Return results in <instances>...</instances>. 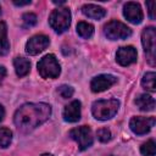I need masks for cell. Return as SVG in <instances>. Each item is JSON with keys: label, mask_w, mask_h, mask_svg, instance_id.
I'll return each instance as SVG.
<instances>
[{"label": "cell", "mask_w": 156, "mask_h": 156, "mask_svg": "<svg viewBox=\"0 0 156 156\" xmlns=\"http://www.w3.org/2000/svg\"><path fill=\"white\" fill-rule=\"evenodd\" d=\"M51 116V106L45 102H30L22 105L13 116L15 126L23 133H29Z\"/></svg>", "instance_id": "obj_1"}, {"label": "cell", "mask_w": 156, "mask_h": 156, "mask_svg": "<svg viewBox=\"0 0 156 156\" xmlns=\"http://www.w3.org/2000/svg\"><path fill=\"white\" fill-rule=\"evenodd\" d=\"M119 108V101L117 99L98 100L91 105V113L99 121H107L112 118Z\"/></svg>", "instance_id": "obj_2"}, {"label": "cell", "mask_w": 156, "mask_h": 156, "mask_svg": "<svg viewBox=\"0 0 156 156\" xmlns=\"http://www.w3.org/2000/svg\"><path fill=\"white\" fill-rule=\"evenodd\" d=\"M50 27L58 34L66 32L71 24V11L67 7H58L54 10L49 17Z\"/></svg>", "instance_id": "obj_3"}, {"label": "cell", "mask_w": 156, "mask_h": 156, "mask_svg": "<svg viewBox=\"0 0 156 156\" xmlns=\"http://www.w3.org/2000/svg\"><path fill=\"white\" fill-rule=\"evenodd\" d=\"M37 67H38L39 74L45 79H48V78H51V79L57 78L60 76V73H61L60 63L56 60L55 55H52V54H48L43 58H40V61L38 62Z\"/></svg>", "instance_id": "obj_4"}, {"label": "cell", "mask_w": 156, "mask_h": 156, "mask_svg": "<svg viewBox=\"0 0 156 156\" xmlns=\"http://www.w3.org/2000/svg\"><path fill=\"white\" fill-rule=\"evenodd\" d=\"M104 34L107 37V39L111 40L127 39L128 37L132 35V29L127 24L117 20H112L104 26Z\"/></svg>", "instance_id": "obj_5"}, {"label": "cell", "mask_w": 156, "mask_h": 156, "mask_svg": "<svg viewBox=\"0 0 156 156\" xmlns=\"http://www.w3.org/2000/svg\"><path fill=\"white\" fill-rule=\"evenodd\" d=\"M155 41H156V30L154 27H146L141 33V43L146 60L150 66H155Z\"/></svg>", "instance_id": "obj_6"}, {"label": "cell", "mask_w": 156, "mask_h": 156, "mask_svg": "<svg viewBox=\"0 0 156 156\" xmlns=\"http://www.w3.org/2000/svg\"><path fill=\"white\" fill-rule=\"evenodd\" d=\"M69 136L77 141L79 150L83 151L93 145V132L88 126H80L69 130Z\"/></svg>", "instance_id": "obj_7"}, {"label": "cell", "mask_w": 156, "mask_h": 156, "mask_svg": "<svg viewBox=\"0 0 156 156\" xmlns=\"http://www.w3.org/2000/svg\"><path fill=\"white\" fill-rule=\"evenodd\" d=\"M155 117H143L136 116L133 117L129 122V127L132 132L136 135H144L151 130V128L155 126Z\"/></svg>", "instance_id": "obj_8"}, {"label": "cell", "mask_w": 156, "mask_h": 156, "mask_svg": "<svg viewBox=\"0 0 156 156\" xmlns=\"http://www.w3.org/2000/svg\"><path fill=\"white\" fill-rule=\"evenodd\" d=\"M50 44V39L44 34H37L32 37L26 44V52L28 55H38L39 52L44 51Z\"/></svg>", "instance_id": "obj_9"}, {"label": "cell", "mask_w": 156, "mask_h": 156, "mask_svg": "<svg viewBox=\"0 0 156 156\" xmlns=\"http://www.w3.org/2000/svg\"><path fill=\"white\" fill-rule=\"evenodd\" d=\"M116 82H117V78L112 74H100L91 79L90 89L94 93H100L111 88L113 84H116Z\"/></svg>", "instance_id": "obj_10"}, {"label": "cell", "mask_w": 156, "mask_h": 156, "mask_svg": "<svg viewBox=\"0 0 156 156\" xmlns=\"http://www.w3.org/2000/svg\"><path fill=\"white\" fill-rule=\"evenodd\" d=\"M138 52L134 46H122L117 50L116 60L121 66H129L136 62Z\"/></svg>", "instance_id": "obj_11"}, {"label": "cell", "mask_w": 156, "mask_h": 156, "mask_svg": "<svg viewBox=\"0 0 156 156\" xmlns=\"http://www.w3.org/2000/svg\"><path fill=\"white\" fill-rule=\"evenodd\" d=\"M123 15L130 23H134V24H139L144 17L140 5L138 2H133V1H129L124 5Z\"/></svg>", "instance_id": "obj_12"}, {"label": "cell", "mask_w": 156, "mask_h": 156, "mask_svg": "<svg viewBox=\"0 0 156 156\" xmlns=\"http://www.w3.org/2000/svg\"><path fill=\"white\" fill-rule=\"evenodd\" d=\"M63 119L69 123H76L80 119V101L73 100L63 110Z\"/></svg>", "instance_id": "obj_13"}, {"label": "cell", "mask_w": 156, "mask_h": 156, "mask_svg": "<svg viewBox=\"0 0 156 156\" xmlns=\"http://www.w3.org/2000/svg\"><path fill=\"white\" fill-rule=\"evenodd\" d=\"M82 12L87 17L93 18V20H101V18H104L106 16V10L104 7L94 5V4H85V5H83Z\"/></svg>", "instance_id": "obj_14"}, {"label": "cell", "mask_w": 156, "mask_h": 156, "mask_svg": "<svg viewBox=\"0 0 156 156\" xmlns=\"http://www.w3.org/2000/svg\"><path fill=\"white\" fill-rule=\"evenodd\" d=\"M13 66H15V71H16V74L18 77H24L29 73L30 71V62L29 60L24 58V57H15L13 60Z\"/></svg>", "instance_id": "obj_15"}, {"label": "cell", "mask_w": 156, "mask_h": 156, "mask_svg": "<svg viewBox=\"0 0 156 156\" xmlns=\"http://www.w3.org/2000/svg\"><path fill=\"white\" fill-rule=\"evenodd\" d=\"M135 104L141 111H154L155 108V99L149 94H140L135 99Z\"/></svg>", "instance_id": "obj_16"}, {"label": "cell", "mask_w": 156, "mask_h": 156, "mask_svg": "<svg viewBox=\"0 0 156 156\" xmlns=\"http://www.w3.org/2000/svg\"><path fill=\"white\" fill-rule=\"evenodd\" d=\"M10 51V43L7 40V27L5 22H0V56L7 55Z\"/></svg>", "instance_id": "obj_17"}, {"label": "cell", "mask_w": 156, "mask_h": 156, "mask_svg": "<svg viewBox=\"0 0 156 156\" xmlns=\"http://www.w3.org/2000/svg\"><path fill=\"white\" fill-rule=\"evenodd\" d=\"M77 33L79 34V37L84 38V39H89L93 37L94 34V26L88 23V22H78L77 24Z\"/></svg>", "instance_id": "obj_18"}, {"label": "cell", "mask_w": 156, "mask_h": 156, "mask_svg": "<svg viewBox=\"0 0 156 156\" xmlns=\"http://www.w3.org/2000/svg\"><path fill=\"white\" fill-rule=\"evenodd\" d=\"M141 85L144 89L154 93L156 90L155 88V72H146L141 78Z\"/></svg>", "instance_id": "obj_19"}, {"label": "cell", "mask_w": 156, "mask_h": 156, "mask_svg": "<svg viewBox=\"0 0 156 156\" xmlns=\"http://www.w3.org/2000/svg\"><path fill=\"white\" fill-rule=\"evenodd\" d=\"M12 140V132L9 128H0V146L7 147Z\"/></svg>", "instance_id": "obj_20"}, {"label": "cell", "mask_w": 156, "mask_h": 156, "mask_svg": "<svg viewBox=\"0 0 156 156\" xmlns=\"http://www.w3.org/2000/svg\"><path fill=\"white\" fill-rule=\"evenodd\" d=\"M140 152L143 156H155V154H156L155 141L151 139V140H147L146 143H144L140 147Z\"/></svg>", "instance_id": "obj_21"}, {"label": "cell", "mask_w": 156, "mask_h": 156, "mask_svg": "<svg viewBox=\"0 0 156 156\" xmlns=\"http://www.w3.org/2000/svg\"><path fill=\"white\" fill-rule=\"evenodd\" d=\"M22 22H23V27L26 28L33 27L37 24V15L33 12H27L22 16Z\"/></svg>", "instance_id": "obj_22"}, {"label": "cell", "mask_w": 156, "mask_h": 156, "mask_svg": "<svg viewBox=\"0 0 156 156\" xmlns=\"http://www.w3.org/2000/svg\"><path fill=\"white\" fill-rule=\"evenodd\" d=\"M96 136H98V139H99L101 143H107V141H110L111 138H112L111 132H110V129H107V128H100V129L96 132Z\"/></svg>", "instance_id": "obj_23"}, {"label": "cell", "mask_w": 156, "mask_h": 156, "mask_svg": "<svg viewBox=\"0 0 156 156\" xmlns=\"http://www.w3.org/2000/svg\"><path fill=\"white\" fill-rule=\"evenodd\" d=\"M57 91H58V94H60L63 99H68V98H71V96L73 95V93H74L73 88L69 87V85H61V87L57 89Z\"/></svg>", "instance_id": "obj_24"}, {"label": "cell", "mask_w": 156, "mask_h": 156, "mask_svg": "<svg viewBox=\"0 0 156 156\" xmlns=\"http://www.w3.org/2000/svg\"><path fill=\"white\" fill-rule=\"evenodd\" d=\"M154 4H155V2H154L152 0L146 2V6L149 7V16H150V18H151V20H154V18H155V16H154Z\"/></svg>", "instance_id": "obj_25"}, {"label": "cell", "mask_w": 156, "mask_h": 156, "mask_svg": "<svg viewBox=\"0 0 156 156\" xmlns=\"http://www.w3.org/2000/svg\"><path fill=\"white\" fill-rule=\"evenodd\" d=\"M5 77H6V68L4 66H0V83L4 80Z\"/></svg>", "instance_id": "obj_26"}, {"label": "cell", "mask_w": 156, "mask_h": 156, "mask_svg": "<svg viewBox=\"0 0 156 156\" xmlns=\"http://www.w3.org/2000/svg\"><path fill=\"white\" fill-rule=\"evenodd\" d=\"M13 4L16 6H24V5H29L30 0H27V1H13Z\"/></svg>", "instance_id": "obj_27"}, {"label": "cell", "mask_w": 156, "mask_h": 156, "mask_svg": "<svg viewBox=\"0 0 156 156\" xmlns=\"http://www.w3.org/2000/svg\"><path fill=\"white\" fill-rule=\"evenodd\" d=\"M4 116H5V110H4L2 105H0V122L4 119Z\"/></svg>", "instance_id": "obj_28"}, {"label": "cell", "mask_w": 156, "mask_h": 156, "mask_svg": "<svg viewBox=\"0 0 156 156\" xmlns=\"http://www.w3.org/2000/svg\"><path fill=\"white\" fill-rule=\"evenodd\" d=\"M54 4H58V5H61V4H65V1H54Z\"/></svg>", "instance_id": "obj_29"}, {"label": "cell", "mask_w": 156, "mask_h": 156, "mask_svg": "<svg viewBox=\"0 0 156 156\" xmlns=\"http://www.w3.org/2000/svg\"><path fill=\"white\" fill-rule=\"evenodd\" d=\"M40 156H54V155H51V154H43V155H40Z\"/></svg>", "instance_id": "obj_30"}, {"label": "cell", "mask_w": 156, "mask_h": 156, "mask_svg": "<svg viewBox=\"0 0 156 156\" xmlns=\"http://www.w3.org/2000/svg\"><path fill=\"white\" fill-rule=\"evenodd\" d=\"M0 15H1V5H0Z\"/></svg>", "instance_id": "obj_31"}]
</instances>
